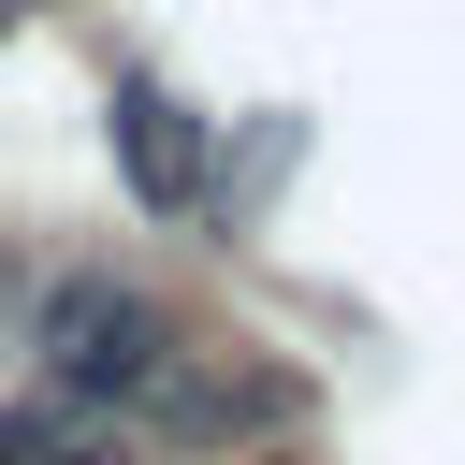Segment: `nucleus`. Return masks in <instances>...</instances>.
<instances>
[{
  "mask_svg": "<svg viewBox=\"0 0 465 465\" xmlns=\"http://www.w3.org/2000/svg\"><path fill=\"white\" fill-rule=\"evenodd\" d=\"M174 349H189V320H174L145 276H116V262L44 276V305H29V392L87 407V421H116V436H131V407L160 392Z\"/></svg>",
  "mask_w": 465,
  "mask_h": 465,
  "instance_id": "f257e3e1",
  "label": "nucleus"
},
{
  "mask_svg": "<svg viewBox=\"0 0 465 465\" xmlns=\"http://www.w3.org/2000/svg\"><path fill=\"white\" fill-rule=\"evenodd\" d=\"M102 145H116V174H131L145 218H203V189H218V116H203L160 58H131V73L102 87Z\"/></svg>",
  "mask_w": 465,
  "mask_h": 465,
  "instance_id": "f03ea898",
  "label": "nucleus"
},
{
  "mask_svg": "<svg viewBox=\"0 0 465 465\" xmlns=\"http://www.w3.org/2000/svg\"><path fill=\"white\" fill-rule=\"evenodd\" d=\"M0 465H131V436L87 421V407H58V392H15L0 407Z\"/></svg>",
  "mask_w": 465,
  "mask_h": 465,
  "instance_id": "7ed1b4c3",
  "label": "nucleus"
},
{
  "mask_svg": "<svg viewBox=\"0 0 465 465\" xmlns=\"http://www.w3.org/2000/svg\"><path fill=\"white\" fill-rule=\"evenodd\" d=\"M15 29H29V0H0V44H15Z\"/></svg>",
  "mask_w": 465,
  "mask_h": 465,
  "instance_id": "20e7f679",
  "label": "nucleus"
},
{
  "mask_svg": "<svg viewBox=\"0 0 465 465\" xmlns=\"http://www.w3.org/2000/svg\"><path fill=\"white\" fill-rule=\"evenodd\" d=\"M232 465H305V450H232Z\"/></svg>",
  "mask_w": 465,
  "mask_h": 465,
  "instance_id": "39448f33",
  "label": "nucleus"
}]
</instances>
